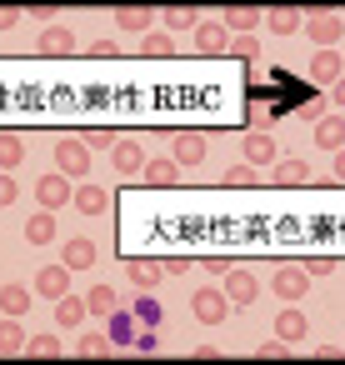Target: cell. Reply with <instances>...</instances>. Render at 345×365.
Masks as SVG:
<instances>
[{
  "label": "cell",
  "mask_w": 345,
  "mask_h": 365,
  "mask_svg": "<svg viewBox=\"0 0 345 365\" xmlns=\"http://www.w3.org/2000/svg\"><path fill=\"white\" fill-rule=\"evenodd\" d=\"M91 56H96V61H115V56H120V46H115V41H96V46H91Z\"/></svg>",
  "instance_id": "60d3db41"
},
{
  "label": "cell",
  "mask_w": 345,
  "mask_h": 365,
  "mask_svg": "<svg viewBox=\"0 0 345 365\" xmlns=\"http://www.w3.org/2000/svg\"><path fill=\"white\" fill-rule=\"evenodd\" d=\"M115 305H120V300H115V290H110V285H91V295H86V310H91V315H101V320H105Z\"/></svg>",
  "instance_id": "1f68e13d"
},
{
  "label": "cell",
  "mask_w": 345,
  "mask_h": 365,
  "mask_svg": "<svg viewBox=\"0 0 345 365\" xmlns=\"http://www.w3.org/2000/svg\"><path fill=\"white\" fill-rule=\"evenodd\" d=\"M305 330H310V325H305V310L285 305V310L275 315V335H280V340H290V345H295V340H305Z\"/></svg>",
  "instance_id": "d6986e66"
},
{
  "label": "cell",
  "mask_w": 345,
  "mask_h": 365,
  "mask_svg": "<svg viewBox=\"0 0 345 365\" xmlns=\"http://www.w3.org/2000/svg\"><path fill=\"white\" fill-rule=\"evenodd\" d=\"M330 175H335V185H345V150H335V170Z\"/></svg>",
  "instance_id": "c3c4849f"
},
{
  "label": "cell",
  "mask_w": 345,
  "mask_h": 365,
  "mask_svg": "<svg viewBox=\"0 0 345 365\" xmlns=\"http://www.w3.org/2000/svg\"><path fill=\"white\" fill-rule=\"evenodd\" d=\"M230 56H235V61H260V41H255V36H235V41H230Z\"/></svg>",
  "instance_id": "d590c367"
},
{
  "label": "cell",
  "mask_w": 345,
  "mask_h": 365,
  "mask_svg": "<svg viewBox=\"0 0 345 365\" xmlns=\"http://www.w3.org/2000/svg\"><path fill=\"white\" fill-rule=\"evenodd\" d=\"M225 295H230L235 305H250V300L260 295V280H255L250 270H225Z\"/></svg>",
  "instance_id": "2e32d148"
},
{
  "label": "cell",
  "mask_w": 345,
  "mask_h": 365,
  "mask_svg": "<svg viewBox=\"0 0 345 365\" xmlns=\"http://www.w3.org/2000/svg\"><path fill=\"white\" fill-rule=\"evenodd\" d=\"M330 106H345V76H340V81L330 86Z\"/></svg>",
  "instance_id": "7dc6e473"
},
{
  "label": "cell",
  "mask_w": 345,
  "mask_h": 365,
  "mask_svg": "<svg viewBox=\"0 0 345 365\" xmlns=\"http://www.w3.org/2000/svg\"><path fill=\"white\" fill-rule=\"evenodd\" d=\"M315 145H325V150H345V115H325V120H315Z\"/></svg>",
  "instance_id": "ffe728a7"
},
{
  "label": "cell",
  "mask_w": 345,
  "mask_h": 365,
  "mask_svg": "<svg viewBox=\"0 0 345 365\" xmlns=\"http://www.w3.org/2000/svg\"><path fill=\"white\" fill-rule=\"evenodd\" d=\"M71 270H91L96 265V240H86V235H76V240H66V255H61Z\"/></svg>",
  "instance_id": "603a6c76"
},
{
  "label": "cell",
  "mask_w": 345,
  "mask_h": 365,
  "mask_svg": "<svg viewBox=\"0 0 345 365\" xmlns=\"http://www.w3.org/2000/svg\"><path fill=\"white\" fill-rule=\"evenodd\" d=\"M31 21H46V26H61V11H56V6H36V11H31Z\"/></svg>",
  "instance_id": "7bdbcfd3"
},
{
  "label": "cell",
  "mask_w": 345,
  "mask_h": 365,
  "mask_svg": "<svg viewBox=\"0 0 345 365\" xmlns=\"http://www.w3.org/2000/svg\"><path fill=\"white\" fill-rule=\"evenodd\" d=\"M150 21H155L150 6H120V11H115V26H120V31H145Z\"/></svg>",
  "instance_id": "f1b7e54d"
},
{
  "label": "cell",
  "mask_w": 345,
  "mask_h": 365,
  "mask_svg": "<svg viewBox=\"0 0 345 365\" xmlns=\"http://www.w3.org/2000/svg\"><path fill=\"white\" fill-rule=\"evenodd\" d=\"M220 26H225V31L250 36L255 26H265V11H255V6H225V11H220Z\"/></svg>",
  "instance_id": "7c38bea8"
},
{
  "label": "cell",
  "mask_w": 345,
  "mask_h": 365,
  "mask_svg": "<svg viewBox=\"0 0 345 365\" xmlns=\"http://www.w3.org/2000/svg\"><path fill=\"white\" fill-rule=\"evenodd\" d=\"M305 36H310L320 51H335L340 36H345V16H340V11H310V16H305Z\"/></svg>",
  "instance_id": "7a4b0ae2"
},
{
  "label": "cell",
  "mask_w": 345,
  "mask_h": 365,
  "mask_svg": "<svg viewBox=\"0 0 345 365\" xmlns=\"http://www.w3.org/2000/svg\"><path fill=\"white\" fill-rule=\"evenodd\" d=\"M105 335H110V345H135V335H140V320H135V310H110L105 315Z\"/></svg>",
  "instance_id": "8fae6325"
},
{
  "label": "cell",
  "mask_w": 345,
  "mask_h": 365,
  "mask_svg": "<svg viewBox=\"0 0 345 365\" xmlns=\"http://www.w3.org/2000/svg\"><path fill=\"white\" fill-rule=\"evenodd\" d=\"M135 350H140V355H155V350H160V335H155L150 325H140V335H135Z\"/></svg>",
  "instance_id": "ab89813d"
},
{
  "label": "cell",
  "mask_w": 345,
  "mask_h": 365,
  "mask_svg": "<svg viewBox=\"0 0 345 365\" xmlns=\"http://www.w3.org/2000/svg\"><path fill=\"white\" fill-rule=\"evenodd\" d=\"M305 180H310V165L305 160H275L270 165V185H280V190H295Z\"/></svg>",
  "instance_id": "9a60e30c"
},
{
  "label": "cell",
  "mask_w": 345,
  "mask_h": 365,
  "mask_svg": "<svg viewBox=\"0 0 345 365\" xmlns=\"http://www.w3.org/2000/svg\"><path fill=\"white\" fill-rule=\"evenodd\" d=\"M305 270H310V275H330V270H335V260H310Z\"/></svg>",
  "instance_id": "bcb514c9"
},
{
  "label": "cell",
  "mask_w": 345,
  "mask_h": 365,
  "mask_svg": "<svg viewBox=\"0 0 345 365\" xmlns=\"http://www.w3.org/2000/svg\"><path fill=\"white\" fill-rule=\"evenodd\" d=\"M230 41H235V36H230L220 21H200V26H195V51H200V56H230Z\"/></svg>",
  "instance_id": "8992f818"
},
{
  "label": "cell",
  "mask_w": 345,
  "mask_h": 365,
  "mask_svg": "<svg viewBox=\"0 0 345 365\" xmlns=\"http://www.w3.org/2000/svg\"><path fill=\"white\" fill-rule=\"evenodd\" d=\"M160 21H165L170 31H195V26H200V11H190V6H170V11H160Z\"/></svg>",
  "instance_id": "836d02e7"
},
{
  "label": "cell",
  "mask_w": 345,
  "mask_h": 365,
  "mask_svg": "<svg viewBox=\"0 0 345 365\" xmlns=\"http://www.w3.org/2000/svg\"><path fill=\"white\" fill-rule=\"evenodd\" d=\"M21 200V185L11 180V170H0V210H6V205H16Z\"/></svg>",
  "instance_id": "74e56055"
},
{
  "label": "cell",
  "mask_w": 345,
  "mask_h": 365,
  "mask_svg": "<svg viewBox=\"0 0 345 365\" xmlns=\"http://www.w3.org/2000/svg\"><path fill=\"white\" fill-rule=\"evenodd\" d=\"M81 215H101L105 205H110V190L105 185H76V200H71Z\"/></svg>",
  "instance_id": "e0dca14e"
},
{
  "label": "cell",
  "mask_w": 345,
  "mask_h": 365,
  "mask_svg": "<svg viewBox=\"0 0 345 365\" xmlns=\"http://www.w3.org/2000/svg\"><path fill=\"white\" fill-rule=\"evenodd\" d=\"M160 265H165V275H185V270H190V260H185V255H165Z\"/></svg>",
  "instance_id": "ee69618b"
},
{
  "label": "cell",
  "mask_w": 345,
  "mask_h": 365,
  "mask_svg": "<svg viewBox=\"0 0 345 365\" xmlns=\"http://www.w3.org/2000/svg\"><path fill=\"white\" fill-rule=\"evenodd\" d=\"M71 175H61V170H51V175H41L36 180V200H41V210H61L66 200H76V185H66Z\"/></svg>",
  "instance_id": "5b68a950"
},
{
  "label": "cell",
  "mask_w": 345,
  "mask_h": 365,
  "mask_svg": "<svg viewBox=\"0 0 345 365\" xmlns=\"http://www.w3.org/2000/svg\"><path fill=\"white\" fill-rule=\"evenodd\" d=\"M240 150H245V165H275L280 160V150H275V140H270V130H250L245 140H240Z\"/></svg>",
  "instance_id": "ba28073f"
},
{
  "label": "cell",
  "mask_w": 345,
  "mask_h": 365,
  "mask_svg": "<svg viewBox=\"0 0 345 365\" xmlns=\"http://www.w3.org/2000/svg\"><path fill=\"white\" fill-rule=\"evenodd\" d=\"M340 76H345L340 51H315V61H310V81H315V86H335Z\"/></svg>",
  "instance_id": "4fadbf2b"
},
{
  "label": "cell",
  "mask_w": 345,
  "mask_h": 365,
  "mask_svg": "<svg viewBox=\"0 0 345 365\" xmlns=\"http://www.w3.org/2000/svg\"><path fill=\"white\" fill-rule=\"evenodd\" d=\"M135 320H140V325H150V330H160L165 310H160V300H155L150 290H140V300H135Z\"/></svg>",
  "instance_id": "d6a6232c"
},
{
  "label": "cell",
  "mask_w": 345,
  "mask_h": 365,
  "mask_svg": "<svg viewBox=\"0 0 345 365\" xmlns=\"http://www.w3.org/2000/svg\"><path fill=\"white\" fill-rule=\"evenodd\" d=\"M36 51H41V56H51V61H61V56H76V31H71V26H46Z\"/></svg>",
  "instance_id": "9c48e42d"
},
{
  "label": "cell",
  "mask_w": 345,
  "mask_h": 365,
  "mask_svg": "<svg viewBox=\"0 0 345 365\" xmlns=\"http://www.w3.org/2000/svg\"><path fill=\"white\" fill-rule=\"evenodd\" d=\"M285 355H290V340H280V335H275L270 345H260V350H255V360H285Z\"/></svg>",
  "instance_id": "f35d334b"
},
{
  "label": "cell",
  "mask_w": 345,
  "mask_h": 365,
  "mask_svg": "<svg viewBox=\"0 0 345 365\" xmlns=\"http://www.w3.org/2000/svg\"><path fill=\"white\" fill-rule=\"evenodd\" d=\"M230 310H235V300L225 295V285H200L195 300H190V315H195L200 325H225Z\"/></svg>",
  "instance_id": "6da1fadb"
},
{
  "label": "cell",
  "mask_w": 345,
  "mask_h": 365,
  "mask_svg": "<svg viewBox=\"0 0 345 365\" xmlns=\"http://www.w3.org/2000/svg\"><path fill=\"white\" fill-rule=\"evenodd\" d=\"M31 295H36V290H26V285H16V280H11V285H0V310H6V315H16V320H21V315L31 310Z\"/></svg>",
  "instance_id": "cb8c5ba5"
},
{
  "label": "cell",
  "mask_w": 345,
  "mask_h": 365,
  "mask_svg": "<svg viewBox=\"0 0 345 365\" xmlns=\"http://www.w3.org/2000/svg\"><path fill=\"white\" fill-rule=\"evenodd\" d=\"M56 170L71 175V180H86V175H91V145H81V140H61V145H56Z\"/></svg>",
  "instance_id": "277c9868"
},
{
  "label": "cell",
  "mask_w": 345,
  "mask_h": 365,
  "mask_svg": "<svg viewBox=\"0 0 345 365\" xmlns=\"http://www.w3.org/2000/svg\"><path fill=\"white\" fill-rule=\"evenodd\" d=\"M81 320H86V300H81V295H71V290H66V295H61V300H56V325H66V330H76V325H81Z\"/></svg>",
  "instance_id": "484cf974"
},
{
  "label": "cell",
  "mask_w": 345,
  "mask_h": 365,
  "mask_svg": "<svg viewBox=\"0 0 345 365\" xmlns=\"http://www.w3.org/2000/svg\"><path fill=\"white\" fill-rule=\"evenodd\" d=\"M270 290H275L285 305H300L305 290H310V270H305V265H280V270L270 275Z\"/></svg>",
  "instance_id": "3957f363"
},
{
  "label": "cell",
  "mask_w": 345,
  "mask_h": 365,
  "mask_svg": "<svg viewBox=\"0 0 345 365\" xmlns=\"http://www.w3.org/2000/svg\"><path fill=\"white\" fill-rule=\"evenodd\" d=\"M300 115H305V120H325V101H305Z\"/></svg>",
  "instance_id": "f6af8a7d"
},
{
  "label": "cell",
  "mask_w": 345,
  "mask_h": 365,
  "mask_svg": "<svg viewBox=\"0 0 345 365\" xmlns=\"http://www.w3.org/2000/svg\"><path fill=\"white\" fill-rule=\"evenodd\" d=\"M21 350H26V325L16 315H6L0 320V355H21Z\"/></svg>",
  "instance_id": "4316f807"
},
{
  "label": "cell",
  "mask_w": 345,
  "mask_h": 365,
  "mask_svg": "<svg viewBox=\"0 0 345 365\" xmlns=\"http://www.w3.org/2000/svg\"><path fill=\"white\" fill-rule=\"evenodd\" d=\"M175 180H180V165H175V160H145V185L170 190Z\"/></svg>",
  "instance_id": "d4e9b609"
},
{
  "label": "cell",
  "mask_w": 345,
  "mask_h": 365,
  "mask_svg": "<svg viewBox=\"0 0 345 365\" xmlns=\"http://www.w3.org/2000/svg\"><path fill=\"white\" fill-rule=\"evenodd\" d=\"M110 165H115L120 175H135V170H145V150H140L135 140H115V145H110Z\"/></svg>",
  "instance_id": "5bb4252c"
},
{
  "label": "cell",
  "mask_w": 345,
  "mask_h": 365,
  "mask_svg": "<svg viewBox=\"0 0 345 365\" xmlns=\"http://www.w3.org/2000/svg\"><path fill=\"white\" fill-rule=\"evenodd\" d=\"M170 160H175V165H200V160H205V135H195V130L170 135Z\"/></svg>",
  "instance_id": "30bf717a"
},
{
  "label": "cell",
  "mask_w": 345,
  "mask_h": 365,
  "mask_svg": "<svg viewBox=\"0 0 345 365\" xmlns=\"http://www.w3.org/2000/svg\"><path fill=\"white\" fill-rule=\"evenodd\" d=\"M26 21V11H16V6H0V31H11V26H21Z\"/></svg>",
  "instance_id": "b9f144b4"
},
{
  "label": "cell",
  "mask_w": 345,
  "mask_h": 365,
  "mask_svg": "<svg viewBox=\"0 0 345 365\" xmlns=\"http://www.w3.org/2000/svg\"><path fill=\"white\" fill-rule=\"evenodd\" d=\"M31 290H36V295H46V300H61V295L71 290V265H66V260H61V265H41Z\"/></svg>",
  "instance_id": "52a82bcc"
},
{
  "label": "cell",
  "mask_w": 345,
  "mask_h": 365,
  "mask_svg": "<svg viewBox=\"0 0 345 365\" xmlns=\"http://www.w3.org/2000/svg\"><path fill=\"white\" fill-rule=\"evenodd\" d=\"M220 185H225V190H255V185H260V170H255V165H230Z\"/></svg>",
  "instance_id": "4dcf8cb0"
},
{
  "label": "cell",
  "mask_w": 345,
  "mask_h": 365,
  "mask_svg": "<svg viewBox=\"0 0 345 365\" xmlns=\"http://www.w3.org/2000/svg\"><path fill=\"white\" fill-rule=\"evenodd\" d=\"M125 275H130V285H135V290H155V285H160V275H165V265H160V260H130V265H125Z\"/></svg>",
  "instance_id": "ac0fdd59"
},
{
  "label": "cell",
  "mask_w": 345,
  "mask_h": 365,
  "mask_svg": "<svg viewBox=\"0 0 345 365\" xmlns=\"http://www.w3.org/2000/svg\"><path fill=\"white\" fill-rule=\"evenodd\" d=\"M61 350H66V345H61L56 335H31V340H26V355H41V360H56Z\"/></svg>",
  "instance_id": "e575fe53"
},
{
  "label": "cell",
  "mask_w": 345,
  "mask_h": 365,
  "mask_svg": "<svg viewBox=\"0 0 345 365\" xmlns=\"http://www.w3.org/2000/svg\"><path fill=\"white\" fill-rule=\"evenodd\" d=\"M265 26H270L275 36H295V31L305 26V16H300L295 6H275V11H265Z\"/></svg>",
  "instance_id": "44dd1931"
},
{
  "label": "cell",
  "mask_w": 345,
  "mask_h": 365,
  "mask_svg": "<svg viewBox=\"0 0 345 365\" xmlns=\"http://www.w3.org/2000/svg\"><path fill=\"white\" fill-rule=\"evenodd\" d=\"M26 240H31V245H51V240H56V210H36V215L26 220Z\"/></svg>",
  "instance_id": "7402d4cb"
},
{
  "label": "cell",
  "mask_w": 345,
  "mask_h": 365,
  "mask_svg": "<svg viewBox=\"0 0 345 365\" xmlns=\"http://www.w3.org/2000/svg\"><path fill=\"white\" fill-rule=\"evenodd\" d=\"M140 56H150V61H170V56H175V41H170L165 31H150V36L140 41Z\"/></svg>",
  "instance_id": "f546056e"
},
{
  "label": "cell",
  "mask_w": 345,
  "mask_h": 365,
  "mask_svg": "<svg viewBox=\"0 0 345 365\" xmlns=\"http://www.w3.org/2000/svg\"><path fill=\"white\" fill-rule=\"evenodd\" d=\"M26 160V140L16 130H0V170H16Z\"/></svg>",
  "instance_id": "83f0119b"
},
{
  "label": "cell",
  "mask_w": 345,
  "mask_h": 365,
  "mask_svg": "<svg viewBox=\"0 0 345 365\" xmlns=\"http://www.w3.org/2000/svg\"><path fill=\"white\" fill-rule=\"evenodd\" d=\"M115 345H110V335H86L81 340V355H91V360H101V355H110Z\"/></svg>",
  "instance_id": "8d00e7d4"
}]
</instances>
